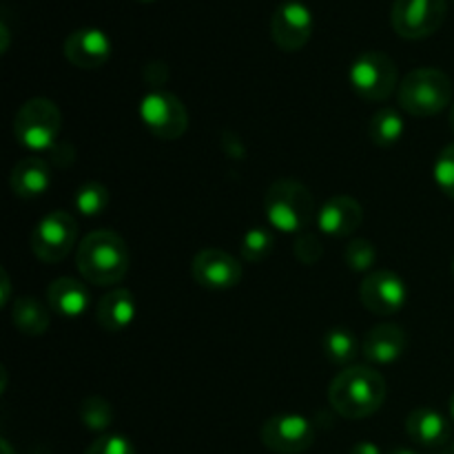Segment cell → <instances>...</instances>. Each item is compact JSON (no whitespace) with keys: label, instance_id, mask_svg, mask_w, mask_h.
Returning a JSON list of instances; mask_svg holds the SVG:
<instances>
[{"label":"cell","instance_id":"5","mask_svg":"<svg viewBox=\"0 0 454 454\" xmlns=\"http://www.w3.org/2000/svg\"><path fill=\"white\" fill-rule=\"evenodd\" d=\"M62 129V115L56 102L47 98H31L13 118V137L25 149L43 153L56 146Z\"/></svg>","mask_w":454,"mask_h":454},{"label":"cell","instance_id":"15","mask_svg":"<svg viewBox=\"0 0 454 454\" xmlns=\"http://www.w3.org/2000/svg\"><path fill=\"white\" fill-rule=\"evenodd\" d=\"M364 208L350 195H333L317 213V226L328 238H350L362 226Z\"/></svg>","mask_w":454,"mask_h":454},{"label":"cell","instance_id":"8","mask_svg":"<svg viewBox=\"0 0 454 454\" xmlns=\"http://www.w3.org/2000/svg\"><path fill=\"white\" fill-rule=\"evenodd\" d=\"M140 120L160 140H177L189 127V114L173 93L153 89L140 100Z\"/></svg>","mask_w":454,"mask_h":454},{"label":"cell","instance_id":"18","mask_svg":"<svg viewBox=\"0 0 454 454\" xmlns=\"http://www.w3.org/2000/svg\"><path fill=\"white\" fill-rule=\"evenodd\" d=\"M406 433L417 446L439 448L450 439V421L434 408H415L406 419Z\"/></svg>","mask_w":454,"mask_h":454},{"label":"cell","instance_id":"11","mask_svg":"<svg viewBox=\"0 0 454 454\" xmlns=\"http://www.w3.org/2000/svg\"><path fill=\"white\" fill-rule=\"evenodd\" d=\"M313 12L300 0H286L278 4L270 18V35L282 51H300L313 35Z\"/></svg>","mask_w":454,"mask_h":454},{"label":"cell","instance_id":"28","mask_svg":"<svg viewBox=\"0 0 454 454\" xmlns=\"http://www.w3.org/2000/svg\"><path fill=\"white\" fill-rule=\"evenodd\" d=\"M434 182L448 198L454 200V142L439 153L434 162Z\"/></svg>","mask_w":454,"mask_h":454},{"label":"cell","instance_id":"39","mask_svg":"<svg viewBox=\"0 0 454 454\" xmlns=\"http://www.w3.org/2000/svg\"><path fill=\"white\" fill-rule=\"evenodd\" d=\"M452 454H454V443H452Z\"/></svg>","mask_w":454,"mask_h":454},{"label":"cell","instance_id":"21","mask_svg":"<svg viewBox=\"0 0 454 454\" xmlns=\"http://www.w3.org/2000/svg\"><path fill=\"white\" fill-rule=\"evenodd\" d=\"M12 322L22 335L40 337L47 333L49 324H51V309H47L43 301L34 300V297H18L12 306Z\"/></svg>","mask_w":454,"mask_h":454},{"label":"cell","instance_id":"24","mask_svg":"<svg viewBox=\"0 0 454 454\" xmlns=\"http://www.w3.org/2000/svg\"><path fill=\"white\" fill-rule=\"evenodd\" d=\"M275 238L269 229L264 226H253L244 233L242 244H239V253H242V260L248 264H260L266 257L273 253Z\"/></svg>","mask_w":454,"mask_h":454},{"label":"cell","instance_id":"17","mask_svg":"<svg viewBox=\"0 0 454 454\" xmlns=\"http://www.w3.org/2000/svg\"><path fill=\"white\" fill-rule=\"evenodd\" d=\"M47 304L62 319H78L91 304L87 284L75 278H58L47 288Z\"/></svg>","mask_w":454,"mask_h":454},{"label":"cell","instance_id":"20","mask_svg":"<svg viewBox=\"0 0 454 454\" xmlns=\"http://www.w3.org/2000/svg\"><path fill=\"white\" fill-rule=\"evenodd\" d=\"M12 191L22 200H35L51 186V168L43 158H25L13 167L9 177Z\"/></svg>","mask_w":454,"mask_h":454},{"label":"cell","instance_id":"1","mask_svg":"<svg viewBox=\"0 0 454 454\" xmlns=\"http://www.w3.org/2000/svg\"><path fill=\"white\" fill-rule=\"evenodd\" d=\"M384 377L371 366H348L328 388V402L344 419H366L375 415L386 402Z\"/></svg>","mask_w":454,"mask_h":454},{"label":"cell","instance_id":"9","mask_svg":"<svg viewBox=\"0 0 454 454\" xmlns=\"http://www.w3.org/2000/svg\"><path fill=\"white\" fill-rule=\"evenodd\" d=\"M446 20V0H395L390 22L402 38L433 35Z\"/></svg>","mask_w":454,"mask_h":454},{"label":"cell","instance_id":"7","mask_svg":"<svg viewBox=\"0 0 454 454\" xmlns=\"http://www.w3.org/2000/svg\"><path fill=\"white\" fill-rule=\"evenodd\" d=\"M78 239V222L71 213L53 211L35 224L31 233V251L44 264L62 262Z\"/></svg>","mask_w":454,"mask_h":454},{"label":"cell","instance_id":"29","mask_svg":"<svg viewBox=\"0 0 454 454\" xmlns=\"http://www.w3.org/2000/svg\"><path fill=\"white\" fill-rule=\"evenodd\" d=\"M293 251H295L297 262H301V264L306 266L317 264V262L324 257V247L322 242H319V238L313 233H306V231L297 235L295 248H293Z\"/></svg>","mask_w":454,"mask_h":454},{"label":"cell","instance_id":"14","mask_svg":"<svg viewBox=\"0 0 454 454\" xmlns=\"http://www.w3.org/2000/svg\"><path fill=\"white\" fill-rule=\"evenodd\" d=\"M65 58L78 69H98L111 58V38L96 27H82L65 40Z\"/></svg>","mask_w":454,"mask_h":454},{"label":"cell","instance_id":"26","mask_svg":"<svg viewBox=\"0 0 454 454\" xmlns=\"http://www.w3.org/2000/svg\"><path fill=\"white\" fill-rule=\"evenodd\" d=\"M80 421L91 433H105L114 424V408L102 397H87L80 403Z\"/></svg>","mask_w":454,"mask_h":454},{"label":"cell","instance_id":"32","mask_svg":"<svg viewBox=\"0 0 454 454\" xmlns=\"http://www.w3.org/2000/svg\"><path fill=\"white\" fill-rule=\"evenodd\" d=\"M3 286H4V293H3V301H0V306H7V301H9V278H7V273H4V270H3Z\"/></svg>","mask_w":454,"mask_h":454},{"label":"cell","instance_id":"23","mask_svg":"<svg viewBox=\"0 0 454 454\" xmlns=\"http://www.w3.org/2000/svg\"><path fill=\"white\" fill-rule=\"evenodd\" d=\"M322 350L326 355L328 362L340 364V366H348L357 359V355L362 353V346H359L355 333H350L348 328H331V331L324 335L322 340Z\"/></svg>","mask_w":454,"mask_h":454},{"label":"cell","instance_id":"30","mask_svg":"<svg viewBox=\"0 0 454 454\" xmlns=\"http://www.w3.org/2000/svg\"><path fill=\"white\" fill-rule=\"evenodd\" d=\"M84 454H136V448L122 434H102L84 450Z\"/></svg>","mask_w":454,"mask_h":454},{"label":"cell","instance_id":"38","mask_svg":"<svg viewBox=\"0 0 454 454\" xmlns=\"http://www.w3.org/2000/svg\"><path fill=\"white\" fill-rule=\"evenodd\" d=\"M452 275H454V260H452Z\"/></svg>","mask_w":454,"mask_h":454},{"label":"cell","instance_id":"34","mask_svg":"<svg viewBox=\"0 0 454 454\" xmlns=\"http://www.w3.org/2000/svg\"><path fill=\"white\" fill-rule=\"evenodd\" d=\"M3 454H13V450H12V446H9L7 442H3Z\"/></svg>","mask_w":454,"mask_h":454},{"label":"cell","instance_id":"35","mask_svg":"<svg viewBox=\"0 0 454 454\" xmlns=\"http://www.w3.org/2000/svg\"><path fill=\"white\" fill-rule=\"evenodd\" d=\"M450 127H452V131H454V105H452V109H450Z\"/></svg>","mask_w":454,"mask_h":454},{"label":"cell","instance_id":"6","mask_svg":"<svg viewBox=\"0 0 454 454\" xmlns=\"http://www.w3.org/2000/svg\"><path fill=\"white\" fill-rule=\"evenodd\" d=\"M353 91L368 102H384L397 89L399 71L393 58L384 51H364L348 71Z\"/></svg>","mask_w":454,"mask_h":454},{"label":"cell","instance_id":"22","mask_svg":"<svg viewBox=\"0 0 454 454\" xmlns=\"http://www.w3.org/2000/svg\"><path fill=\"white\" fill-rule=\"evenodd\" d=\"M403 133H406V122L395 106L377 109L371 118V124H368V136H371L372 145L381 146V149H390V146L397 145Z\"/></svg>","mask_w":454,"mask_h":454},{"label":"cell","instance_id":"25","mask_svg":"<svg viewBox=\"0 0 454 454\" xmlns=\"http://www.w3.org/2000/svg\"><path fill=\"white\" fill-rule=\"evenodd\" d=\"M75 211L84 217H96L109 207V189L100 182H87L75 191Z\"/></svg>","mask_w":454,"mask_h":454},{"label":"cell","instance_id":"12","mask_svg":"<svg viewBox=\"0 0 454 454\" xmlns=\"http://www.w3.org/2000/svg\"><path fill=\"white\" fill-rule=\"evenodd\" d=\"M359 300L380 317L399 313L408 301V286L393 270H372L359 286Z\"/></svg>","mask_w":454,"mask_h":454},{"label":"cell","instance_id":"13","mask_svg":"<svg viewBox=\"0 0 454 454\" xmlns=\"http://www.w3.org/2000/svg\"><path fill=\"white\" fill-rule=\"evenodd\" d=\"M242 264L222 248H202L191 262L195 284L208 291H229L242 282Z\"/></svg>","mask_w":454,"mask_h":454},{"label":"cell","instance_id":"36","mask_svg":"<svg viewBox=\"0 0 454 454\" xmlns=\"http://www.w3.org/2000/svg\"><path fill=\"white\" fill-rule=\"evenodd\" d=\"M450 415H452V419H454V395L450 397Z\"/></svg>","mask_w":454,"mask_h":454},{"label":"cell","instance_id":"2","mask_svg":"<svg viewBox=\"0 0 454 454\" xmlns=\"http://www.w3.org/2000/svg\"><path fill=\"white\" fill-rule=\"evenodd\" d=\"M75 266L84 282L114 286L129 273V248L115 231H93L75 251Z\"/></svg>","mask_w":454,"mask_h":454},{"label":"cell","instance_id":"16","mask_svg":"<svg viewBox=\"0 0 454 454\" xmlns=\"http://www.w3.org/2000/svg\"><path fill=\"white\" fill-rule=\"evenodd\" d=\"M408 348V335L397 324H380L371 328L362 341V355L366 362L388 366L403 357Z\"/></svg>","mask_w":454,"mask_h":454},{"label":"cell","instance_id":"31","mask_svg":"<svg viewBox=\"0 0 454 454\" xmlns=\"http://www.w3.org/2000/svg\"><path fill=\"white\" fill-rule=\"evenodd\" d=\"M350 454H384L381 448L372 442H359L350 448Z\"/></svg>","mask_w":454,"mask_h":454},{"label":"cell","instance_id":"33","mask_svg":"<svg viewBox=\"0 0 454 454\" xmlns=\"http://www.w3.org/2000/svg\"><path fill=\"white\" fill-rule=\"evenodd\" d=\"M388 454H419V452L408 450V448H395V450H393V452H388Z\"/></svg>","mask_w":454,"mask_h":454},{"label":"cell","instance_id":"4","mask_svg":"<svg viewBox=\"0 0 454 454\" xmlns=\"http://www.w3.org/2000/svg\"><path fill=\"white\" fill-rule=\"evenodd\" d=\"M452 91L454 87L448 74L434 67H421L402 80L397 100L399 106L415 118H430L450 105Z\"/></svg>","mask_w":454,"mask_h":454},{"label":"cell","instance_id":"27","mask_svg":"<svg viewBox=\"0 0 454 454\" xmlns=\"http://www.w3.org/2000/svg\"><path fill=\"white\" fill-rule=\"evenodd\" d=\"M344 262L350 270H355V273H368L377 262L375 244L362 238L350 239L344 248Z\"/></svg>","mask_w":454,"mask_h":454},{"label":"cell","instance_id":"10","mask_svg":"<svg viewBox=\"0 0 454 454\" xmlns=\"http://www.w3.org/2000/svg\"><path fill=\"white\" fill-rule=\"evenodd\" d=\"M315 426L306 417L286 412L275 415L262 426V443L275 454H301L315 443Z\"/></svg>","mask_w":454,"mask_h":454},{"label":"cell","instance_id":"19","mask_svg":"<svg viewBox=\"0 0 454 454\" xmlns=\"http://www.w3.org/2000/svg\"><path fill=\"white\" fill-rule=\"evenodd\" d=\"M137 315V301L131 291L127 288H115V291L106 293L96 309V319L105 331L109 333H122L136 322Z\"/></svg>","mask_w":454,"mask_h":454},{"label":"cell","instance_id":"37","mask_svg":"<svg viewBox=\"0 0 454 454\" xmlns=\"http://www.w3.org/2000/svg\"><path fill=\"white\" fill-rule=\"evenodd\" d=\"M140 3H146V4H149V3H155V0H140Z\"/></svg>","mask_w":454,"mask_h":454},{"label":"cell","instance_id":"3","mask_svg":"<svg viewBox=\"0 0 454 454\" xmlns=\"http://www.w3.org/2000/svg\"><path fill=\"white\" fill-rule=\"evenodd\" d=\"M264 213L275 231L300 235L315 215L313 193L297 180H278L266 191Z\"/></svg>","mask_w":454,"mask_h":454}]
</instances>
